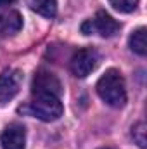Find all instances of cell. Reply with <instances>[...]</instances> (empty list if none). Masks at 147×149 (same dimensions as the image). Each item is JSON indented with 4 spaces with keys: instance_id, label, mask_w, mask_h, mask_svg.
<instances>
[{
    "instance_id": "obj_10",
    "label": "cell",
    "mask_w": 147,
    "mask_h": 149,
    "mask_svg": "<svg viewBox=\"0 0 147 149\" xmlns=\"http://www.w3.org/2000/svg\"><path fill=\"white\" fill-rule=\"evenodd\" d=\"M130 49L139 54V56H146L147 54V40H146V28H139L130 35Z\"/></svg>"
},
{
    "instance_id": "obj_11",
    "label": "cell",
    "mask_w": 147,
    "mask_h": 149,
    "mask_svg": "<svg viewBox=\"0 0 147 149\" xmlns=\"http://www.w3.org/2000/svg\"><path fill=\"white\" fill-rule=\"evenodd\" d=\"M146 123L144 121H139V123H135L133 127H132V137H133V141H135V144L139 146L140 149H146Z\"/></svg>"
},
{
    "instance_id": "obj_13",
    "label": "cell",
    "mask_w": 147,
    "mask_h": 149,
    "mask_svg": "<svg viewBox=\"0 0 147 149\" xmlns=\"http://www.w3.org/2000/svg\"><path fill=\"white\" fill-rule=\"evenodd\" d=\"M16 0H0V5H10V3H14Z\"/></svg>"
},
{
    "instance_id": "obj_12",
    "label": "cell",
    "mask_w": 147,
    "mask_h": 149,
    "mask_svg": "<svg viewBox=\"0 0 147 149\" xmlns=\"http://www.w3.org/2000/svg\"><path fill=\"white\" fill-rule=\"evenodd\" d=\"M109 2L119 12H133L139 5V0H109Z\"/></svg>"
},
{
    "instance_id": "obj_1",
    "label": "cell",
    "mask_w": 147,
    "mask_h": 149,
    "mask_svg": "<svg viewBox=\"0 0 147 149\" xmlns=\"http://www.w3.org/2000/svg\"><path fill=\"white\" fill-rule=\"evenodd\" d=\"M99 97L111 108H123L126 104L125 78L118 70H107L97 81Z\"/></svg>"
},
{
    "instance_id": "obj_6",
    "label": "cell",
    "mask_w": 147,
    "mask_h": 149,
    "mask_svg": "<svg viewBox=\"0 0 147 149\" xmlns=\"http://www.w3.org/2000/svg\"><path fill=\"white\" fill-rule=\"evenodd\" d=\"M62 92V85L59 81V78L50 71H45V70H40L35 78H33V83H31V94L37 95V94H52V95H61Z\"/></svg>"
},
{
    "instance_id": "obj_8",
    "label": "cell",
    "mask_w": 147,
    "mask_h": 149,
    "mask_svg": "<svg viewBox=\"0 0 147 149\" xmlns=\"http://www.w3.org/2000/svg\"><path fill=\"white\" fill-rule=\"evenodd\" d=\"M23 17L14 9H0V35H14L21 30Z\"/></svg>"
},
{
    "instance_id": "obj_7",
    "label": "cell",
    "mask_w": 147,
    "mask_h": 149,
    "mask_svg": "<svg viewBox=\"0 0 147 149\" xmlns=\"http://www.w3.org/2000/svg\"><path fill=\"white\" fill-rule=\"evenodd\" d=\"M2 149H26V130L19 123H10L0 134Z\"/></svg>"
},
{
    "instance_id": "obj_4",
    "label": "cell",
    "mask_w": 147,
    "mask_h": 149,
    "mask_svg": "<svg viewBox=\"0 0 147 149\" xmlns=\"http://www.w3.org/2000/svg\"><path fill=\"white\" fill-rule=\"evenodd\" d=\"M81 31L85 35L99 33L101 37L109 38V37H114L119 31V23L116 19H112L106 10H99L92 19H88V21H85L81 24Z\"/></svg>"
},
{
    "instance_id": "obj_3",
    "label": "cell",
    "mask_w": 147,
    "mask_h": 149,
    "mask_svg": "<svg viewBox=\"0 0 147 149\" xmlns=\"http://www.w3.org/2000/svg\"><path fill=\"white\" fill-rule=\"evenodd\" d=\"M99 61H101V56L95 49H92V47L80 49L74 52L69 61L71 73L78 78H85L99 66Z\"/></svg>"
},
{
    "instance_id": "obj_9",
    "label": "cell",
    "mask_w": 147,
    "mask_h": 149,
    "mask_svg": "<svg viewBox=\"0 0 147 149\" xmlns=\"http://www.w3.org/2000/svg\"><path fill=\"white\" fill-rule=\"evenodd\" d=\"M30 7L43 17H54L57 14V0H28Z\"/></svg>"
},
{
    "instance_id": "obj_14",
    "label": "cell",
    "mask_w": 147,
    "mask_h": 149,
    "mask_svg": "<svg viewBox=\"0 0 147 149\" xmlns=\"http://www.w3.org/2000/svg\"><path fill=\"white\" fill-rule=\"evenodd\" d=\"M101 149H111V148H101Z\"/></svg>"
},
{
    "instance_id": "obj_2",
    "label": "cell",
    "mask_w": 147,
    "mask_h": 149,
    "mask_svg": "<svg viewBox=\"0 0 147 149\" xmlns=\"http://www.w3.org/2000/svg\"><path fill=\"white\" fill-rule=\"evenodd\" d=\"M30 111L42 121H55L62 116L64 106L57 95L52 94H37L30 102Z\"/></svg>"
},
{
    "instance_id": "obj_5",
    "label": "cell",
    "mask_w": 147,
    "mask_h": 149,
    "mask_svg": "<svg viewBox=\"0 0 147 149\" xmlns=\"http://www.w3.org/2000/svg\"><path fill=\"white\" fill-rule=\"evenodd\" d=\"M23 71L10 68L5 70L0 74V106H5L7 102H10L21 90L23 85Z\"/></svg>"
}]
</instances>
